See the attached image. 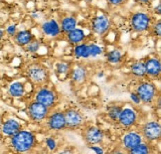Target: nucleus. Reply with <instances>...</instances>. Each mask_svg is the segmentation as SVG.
Segmentation results:
<instances>
[{
	"label": "nucleus",
	"mask_w": 161,
	"mask_h": 154,
	"mask_svg": "<svg viewBox=\"0 0 161 154\" xmlns=\"http://www.w3.org/2000/svg\"><path fill=\"white\" fill-rule=\"evenodd\" d=\"M23 127L22 122L17 119L16 118H7L6 119L2 120V126H1V135L5 138H10L11 136L20 130Z\"/></svg>",
	"instance_id": "obj_17"
},
{
	"label": "nucleus",
	"mask_w": 161,
	"mask_h": 154,
	"mask_svg": "<svg viewBox=\"0 0 161 154\" xmlns=\"http://www.w3.org/2000/svg\"><path fill=\"white\" fill-rule=\"evenodd\" d=\"M80 1H83V2H85V3H88V4H91V3H92V2L97 1V0H80Z\"/></svg>",
	"instance_id": "obj_40"
},
{
	"label": "nucleus",
	"mask_w": 161,
	"mask_h": 154,
	"mask_svg": "<svg viewBox=\"0 0 161 154\" xmlns=\"http://www.w3.org/2000/svg\"><path fill=\"white\" fill-rule=\"evenodd\" d=\"M5 37L6 36H5V32H4V28L0 26V42L3 41Z\"/></svg>",
	"instance_id": "obj_39"
},
{
	"label": "nucleus",
	"mask_w": 161,
	"mask_h": 154,
	"mask_svg": "<svg viewBox=\"0 0 161 154\" xmlns=\"http://www.w3.org/2000/svg\"><path fill=\"white\" fill-rule=\"evenodd\" d=\"M149 33L153 36L155 37V38H160L161 37V20L158 19H154L152 25L150 27V30H149Z\"/></svg>",
	"instance_id": "obj_31"
},
{
	"label": "nucleus",
	"mask_w": 161,
	"mask_h": 154,
	"mask_svg": "<svg viewBox=\"0 0 161 154\" xmlns=\"http://www.w3.org/2000/svg\"><path fill=\"white\" fill-rule=\"evenodd\" d=\"M38 145L37 134L30 128L22 127L9 138V147L15 153L33 152Z\"/></svg>",
	"instance_id": "obj_1"
},
{
	"label": "nucleus",
	"mask_w": 161,
	"mask_h": 154,
	"mask_svg": "<svg viewBox=\"0 0 161 154\" xmlns=\"http://www.w3.org/2000/svg\"><path fill=\"white\" fill-rule=\"evenodd\" d=\"M36 38L35 34L32 32L31 29H21L18 30L15 36L12 38L14 44L20 48H24L26 45H28L31 41H33Z\"/></svg>",
	"instance_id": "obj_21"
},
{
	"label": "nucleus",
	"mask_w": 161,
	"mask_h": 154,
	"mask_svg": "<svg viewBox=\"0 0 161 154\" xmlns=\"http://www.w3.org/2000/svg\"><path fill=\"white\" fill-rule=\"evenodd\" d=\"M1 126H2V119L0 118V135H1Z\"/></svg>",
	"instance_id": "obj_42"
},
{
	"label": "nucleus",
	"mask_w": 161,
	"mask_h": 154,
	"mask_svg": "<svg viewBox=\"0 0 161 154\" xmlns=\"http://www.w3.org/2000/svg\"><path fill=\"white\" fill-rule=\"evenodd\" d=\"M41 47H42V42L39 39L35 38L33 41H31L29 44L26 45L23 49H24V51L30 55H36L39 53Z\"/></svg>",
	"instance_id": "obj_30"
},
{
	"label": "nucleus",
	"mask_w": 161,
	"mask_h": 154,
	"mask_svg": "<svg viewBox=\"0 0 161 154\" xmlns=\"http://www.w3.org/2000/svg\"><path fill=\"white\" fill-rule=\"evenodd\" d=\"M146 78L151 81H157L161 75V60L158 56H148L144 60Z\"/></svg>",
	"instance_id": "obj_16"
},
{
	"label": "nucleus",
	"mask_w": 161,
	"mask_h": 154,
	"mask_svg": "<svg viewBox=\"0 0 161 154\" xmlns=\"http://www.w3.org/2000/svg\"><path fill=\"white\" fill-rule=\"evenodd\" d=\"M155 17L150 11L139 9L131 12L128 16V26L132 32L136 34L149 33L150 27Z\"/></svg>",
	"instance_id": "obj_2"
},
{
	"label": "nucleus",
	"mask_w": 161,
	"mask_h": 154,
	"mask_svg": "<svg viewBox=\"0 0 161 154\" xmlns=\"http://www.w3.org/2000/svg\"><path fill=\"white\" fill-rule=\"evenodd\" d=\"M133 2L142 8H148L152 4L153 0H133Z\"/></svg>",
	"instance_id": "obj_36"
},
{
	"label": "nucleus",
	"mask_w": 161,
	"mask_h": 154,
	"mask_svg": "<svg viewBox=\"0 0 161 154\" xmlns=\"http://www.w3.org/2000/svg\"><path fill=\"white\" fill-rule=\"evenodd\" d=\"M43 125L45 126L48 133H53L58 135L61 132L65 131L67 127H66L64 112L56 107L51 109L47 118L45 119L44 123H43Z\"/></svg>",
	"instance_id": "obj_8"
},
{
	"label": "nucleus",
	"mask_w": 161,
	"mask_h": 154,
	"mask_svg": "<svg viewBox=\"0 0 161 154\" xmlns=\"http://www.w3.org/2000/svg\"><path fill=\"white\" fill-rule=\"evenodd\" d=\"M122 108V103L119 102H113L108 106L107 107V116L113 123H116L119 119V113Z\"/></svg>",
	"instance_id": "obj_28"
},
{
	"label": "nucleus",
	"mask_w": 161,
	"mask_h": 154,
	"mask_svg": "<svg viewBox=\"0 0 161 154\" xmlns=\"http://www.w3.org/2000/svg\"><path fill=\"white\" fill-rule=\"evenodd\" d=\"M30 16H31V18H32L33 20H38V19H40V17H41L39 11H33L32 13L30 14Z\"/></svg>",
	"instance_id": "obj_38"
},
{
	"label": "nucleus",
	"mask_w": 161,
	"mask_h": 154,
	"mask_svg": "<svg viewBox=\"0 0 161 154\" xmlns=\"http://www.w3.org/2000/svg\"><path fill=\"white\" fill-rule=\"evenodd\" d=\"M89 28L92 34L98 38H103L110 32L113 28V20L107 13H98L90 19Z\"/></svg>",
	"instance_id": "obj_7"
},
{
	"label": "nucleus",
	"mask_w": 161,
	"mask_h": 154,
	"mask_svg": "<svg viewBox=\"0 0 161 154\" xmlns=\"http://www.w3.org/2000/svg\"><path fill=\"white\" fill-rule=\"evenodd\" d=\"M33 100L44 104L48 108L53 109L57 107L59 102V94L53 87L49 84H44L35 87Z\"/></svg>",
	"instance_id": "obj_4"
},
{
	"label": "nucleus",
	"mask_w": 161,
	"mask_h": 154,
	"mask_svg": "<svg viewBox=\"0 0 161 154\" xmlns=\"http://www.w3.org/2000/svg\"><path fill=\"white\" fill-rule=\"evenodd\" d=\"M50 108L34 100L30 101L26 106V113L29 120L37 125H42L50 113Z\"/></svg>",
	"instance_id": "obj_10"
},
{
	"label": "nucleus",
	"mask_w": 161,
	"mask_h": 154,
	"mask_svg": "<svg viewBox=\"0 0 161 154\" xmlns=\"http://www.w3.org/2000/svg\"><path fill=\"white\" fill-rule=\"evenodd\" d=\"M140 122V114L136 107L133 104H122L121 112L119 113L116 124L122 130L137 127Z\"/></svg>",
	"instance_id": "obj_5"
},
{
	"label": "nucleus",
	"mask_w": 161,
	"mask_h": 154,
	"mask_svg": "<svg viewBox=\"0 0 161 154\" xmlns=\"http://www.w3.org/2000/svg\"><path fill=\"white\" fill-rule=\"evenodd\" d=\"M72 68V62L66 60H59L54 65V72L55 75L57 76L62 81L67 80L69 78V74Z\"/></svg>",
	"instance_id": "obj_25"
},
{
	"label": "nucleus",
	"mask_w": 161,
	"mask_h": 154,
	"mask_svg": "<svg viewBox=\"0 0 161 154\" xmlns=\"http://www.w3.org/2000/svg\"><path fill=\"white\" fill-rule=\"evenodd\" d=\"M129 0H104V2L108 4V7L113 9H119L123 7Z\"/></svg>",
	"instance_id": "obj_33"
},
{
	"label": "nucleus",
	"mask_w": 161,
	"mask_h": 154,
	"mask_svg": "<svg viewBox=\"0 0 161 154\" xmlns=\"http://www.w3.org/2000/svg\"><path fill=\"white\" fill-rule=\"evenodd\" d=\"M73 58L76 61L80 62H86L90 60V52H89V47H88V42H83L80 44L74 45L73 46Z\"/></svg>",
	"instance_id": "obj_24"
},
{
	"label": "nucleus",
	"mask_w": 161,
	"mask_h": 154,
	"mask_svg": "<svg viewBox=\"0 0 161 154\" xmlns=\"http://www.w3.org/2000/svg\"><path fill=\"white\" fill-rule=\"evenodd\" d=\"M103 76H104V73L103 72H100V73H98V75H97L98 78H103Z\"/></svg>",
	"instance_id": "obj_41"
},
{
	"label": "nucleus",
	"mask_w": 161,
	"mask_h": 154,
	"mask_svg": "<svg viewBox=\"0 0 161 154\" xmlns=\"http://www.w3.org/2000/svg\"><path fill=\"white\" fill-rule=\"evenodd\" d=\"M129 73L133 79L136 81H141V80L147 79L146 78V72H145V66L143 60H135L129 65Z\"/></svg>",
	"instance_id": "obj_23"
},
{
	"label": "nucleus",
	"mask_w": 161,
	"mask_h": 154,
	"mask_svg": "<svg viewBox=\"0 0 161 154\" xmlns=\"http://www.w3.org/2000/svg\"><path fill=\"white\" fill-rule=\"evenodd\" d=\"M83 139L86 145L103 144L106 139V133L103 129L97 125H88L84 127Z\"/></svg>",
	"instance_id": "obj_14"
},
{
	"label": "nucleus",
	"mask_w": 161,
	"mask_h": 154,
	"mask_svg": "<svg viewBox=\"0 0 161 154\" xmlns=\"http://www.w3.org/2000/svg\"><path fill=\"white\" fill-rule=\"evenodd\" d=\"M7 94L10 97L15 98V100L23 98L27 94L25 83L19 81V80L11 82L7 88Z\"/></svg>",
	"instance_id": "obj_20"
},
{
	"label": "nucleus",
	"mask_w": 161,
	"mask_h": 154,
	"mask_svg": "<svg viewBox=\"0 0 161 154\" xmlns=\"http://www.w3.org/2000/svg\"><path fill=\"white\" fill-rule=\"evenodd\" d=\"M89 52H90V60H95L102 56H103L104 52H106V48L102 44L95 41L88 42Z\"/></svg>",
	"instance_id": "obj_27"
},
{
	"label": "nucleus",
	"mask_w": 161,
	"mask_h": 154,
	"mask_svg": "<svg viewBox=\"0 0 161 154\" xmlns=\"http://www.w3.org/2000/svg\"><path fill=\"white\" fill-rule=\"evenodd\" d=\"M64 38L68 44L74 46V45L80 44V43L86 42L88 40V35H86V32L84 28L78 26L75 29H73L72 31H70V32L65 34Z\"/></svg>",
	"instance_id": "obj_18"
},
{
	"label": "nucleus",
	"mask_w": 161,
	"mask_h": 154,
	"mask_svg": "<svg viewBox=\"0 0 161 154\" xmlns=\"http://www.w3.org/2000/svg\"><path fill=\"white\" fill-rule=\"evenodd\" d=\"M90 73L88 67L85 64V62L77 61L75 63H72V68L69 74L70 82L75 87H80L88 82Z\"/></svg>",
	"instance_id": "obj_13"
},
{
	"label": "nucleus",
	"mask_w": 161,
	"mask_h": 154,
	"mask_svg": "<svg viewBox=\"0 0 161 154\" xmlns=\"http://www.w3.org/2000/svg\"><path fill=\"white\" fill-rule=\"evenodd\" d=\"M106 62L110 66H119L125 61V55L120 48H113L110 50H106L103 54Z\"/></svg>",
	"instance_id": "obj_19"
},
{
	"label": "nucleus",
	"mask_w": 161,
	"mask_h": 154,
	"mask_svg": "<svg viewBox=\"0 0 161 154\" xmlns=\"http://www.w3.org/2000/svg\"><path fill=\"white\" fill-rule=\"evenodd\" d=\"M59 24H60L62 35L64 36L68 32H70V31L79 26V19L76 15L66 14L59 19Z\"/></svg>",
	"instance_id": "obj_22"
},
{
	"label": "nucleus",
	"mask_w": 161,
	"mask_h": 154,
	"mask_svg": "<svg viewBox=\"0 0 161 154\" xmlns=\"http://www.w3.org/2000/svg\"><path fill=\"white\" fill-rule=\"evenodd\" d=\"M40 31L41 34L47 39L55 40L62 37V32L60 28L59 20L56 18H48V19L44 20L40 25Z\"/></svg>",
	"instance_id": "obj_15"
},
{
	"label": "nucleus",
	"mask_w": 161,
	"mask_h": 154,
	"mask_svg": "<svg viewBox=\"0 0 161 154\" xmlns=\"http://www.w3.org/2000/svg\"><path fill=\"white\" fill-rule=\"evenodd\" d=\"M25 76L28 79V81L35 87L47 84L50 80V73H49L48 69L40 63L30 64L26 68Z\"/></svg>",
	"instance_id": "obj_9"
},
{
	"label": "nucleus",
	"mask_w": 161,
	"mask_h": 154,
	"mask_svg": "<svg viewBox=\"0 0 161 154\" xmlns=\"http://www.w3.org/2000/svg\"><path fill=\"white\" fill-rule=\"evenodd\" d=\"M144 141L156 145L161 138V124L156 118H150L143 121L137 126Z\"/></svg>",
	"instance_id": "obj_6"
},
{
	"label": "nucleus",
	"mask_w": 161,
	"mask_h": 154,
	"mask_svg": "<svg viewBox=\"0 0 161 154\" xmlns=\"http://www.w3.org/2000/svg\"><path fill=\"white\" fill-rule=\"evenodd\" d=\"M129 101H130L131 104H133V106L136 107H138L141 106L140 98H139L138 95L136 94L134 91H131L130 92H129Z\"/></svg>",
	"instance_id": "obj_34"
},
{
	"label": "nucleus",
	"mask_w": 161,
	"mask_h": 154,
	"mask_svg": "<svg viewBox=\"0 0 161 154\" xmlns=\"http://www.w3.org/2000/svg\"><path fill=\"white\" fill-rule=\"evenodd\" d=\"M18 29V24L17 23H10L8 25H6L4 28V32H5V36L8 37V38H13L15 36V34L17 33Z\"/></svg>",
	"instance_id": "obj_32"
},
{
	"label": "nucleus",
	"mask_w": 161,
	"mask_h": 154,
	"mask_svg": "<svg viewBox=\"0 0 161 154\" xmlns=\"http://www.w3.org/2000/svg\"><path fill=\"white\" fill-rule=\"evenodd\" d=\"M154 146L147 141H142L138 145H136L134 148H132L128 153L129 154H151L154 152Z\"/></svg>",
	"instance_id": "obj_29"
},
{
	"label": "nucleus",
	"mask_w": 161,
	"mask_h": 154,
	"mask_svg": "<svg viewBox=\"0 0 161 154\" xmlns=\"http://www.w3.org/2000/svg\"><path fill=\"white\" fill-rule=\"evenodd\" d=\"M151 13L153 14V16L155 17V16H160L161 15V4L160 3H158L155 7L153 8V11L151 12Z\"/></svg>",
	"instance_id": "obj_37"
},
{
	"label": "nucleus",
	"mask_w": 161,
	"mask_h": 154,
	"mask_svg": "<svg viewBox=\"0 0 161 154\" xmlns=\"http://www.w3.org/2000/svg\"><path fill=\"white\" fill-rule=\"evenodd\" d=\"M133 91L138 95L141 104L144 106H153L159 97V89L155 84V81H151L149 79L137 81Z\"/></svg>",
	"instance_id": "obj_3"
},
{
	"label": "nucleus",
	"mask_w": 161,
	"mask_h": 154,
	"mask_svg": "<svg viewBox=\"0 0 161 154\" xmlns=\"http://www.w3.org/2000/svg\"><path fill=\"white\" fill-rule=\"evenodd\" d=\"M66 127L69 130H80L83 129L86 125V118L84 113L79 108L76 107H68L63 110Z\"/></svg>",
	"instance_id": "obj_11"
},
{
	"label": "nucleus",
	"mask_w": 161,
	"mask_h": 154,
	"mask_svg": "<svg viewBox=\"0 0 161 154\" xmlns=\"http://www.w3.org/2000/svg\"><path fill=\"white\" fill-rule=\"evenodd\" d=\"M1 81H2V76L0 75V82H1Z\"/></svg>",
	"instance_id": "obj_43"
},
{
	"label": "nucleus",
	"mask_w": 161,
	"mask_h": 154,
	"mask_svg": "<svg viewBox=\"0 0 161 154\" xmlns=\"http://www.w3.org/2000/svg\"><path fill=\"white\" fill-rule=\"evenodd\" d=\"M43 143H44V147L48 152H58L60 143L57 138V134L48 133V135L44 137Z\"/></svg>",
	"instance_id": "obj_26"
},
{
	"label": "nucleus",
	"mask_w": 161,
	"mask_h": 154,
	"mask_svg": "<svg viewBox=\"0 0 161 154\" xmlns=\"http://www.w3.org/2000/svg\"><path fill=\"white\" fill-rule=\"evenodd\" d=\"M88 148L92 151L94 153L96 154H103L104 152H106V149L103 148V144H97V145H89Z\"/></svg>",
	"instance_id": "obj_35"
},
{
	"label": "nucleus",
	"mask_w": 161,
	"mask_h": 154,
	"mask_svg": "<svg viewBox=\"0 0 161 154\" xmlns=\"http://www.w3.org/2000/svg\"><path fill=\"white\" fill-rule=\"evenodd\" d=\"M143 141V137L138 130L137 127L126 129L122 132L119 137V148L123 150V152H129L136 145Z\"/></svg>",
	"instance_id": "obj_12"
}]
</instances>
